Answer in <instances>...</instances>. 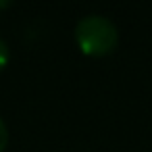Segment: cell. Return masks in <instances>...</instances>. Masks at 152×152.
<instances>
[{
    "mask_svg": "<svg viewBox=\"0 0 152 152\" xmlns=\"http://www.w3.org/2000/svg\"><path fill=\"white\" fill-rule=\"evenodd\" d=\"M75 42L88 56H104L115 50L119 42L117 25L102 15H86L75 25Z\"/></svg>",
    "mask_w": 152,
    "mask_h": 152,
    "instance_id": "6da1fadb",
    "label": "cell"
},
{
    "mask_svg": "<svg viewBox=\"0 0 152 152\" xmlns=\"http://www.w3.org/2000/svg\"><path fill=\"white\" fill-rule=\"evenodd\" d=\"M9 58H11V50H9V44L0 38V71H2L7 65H9Z\"/></svg>",
    "mask_w": 152,
    "mask_h": 152,
    "instance_id": "7a4b0ae2",
    "label": "cell"
},
{
    "mask_svg": "<svg viewBox=\"0 0 152 152\" xmlns=\"http://www.w3.org/2000/svg\"><path fill=\"white\" fill-rule=\"evenodd\" d=\"M9 144V129H7V123L2 121V117H0V152H4Z\"/></svg>",
    "mask_w": 152,
    "mask_h": 152,
    "instance_id": "3957f363",
    "label": "cell"
},
{
    "mask_svg": "<svg viewBox=\"0 0 152 152\" xmlns=\"http://www.w3.org/2000/svg\"><path fill=\"white\" fill-rule=\"evenodd\" d=\"M11 2H0V9H4V7H9Z\"/></svg>",
    "mask_w": 152,
    "mask_h": 152,
    "instance_id": "277c9868",
    "label": "cell"
}]
</instances>
